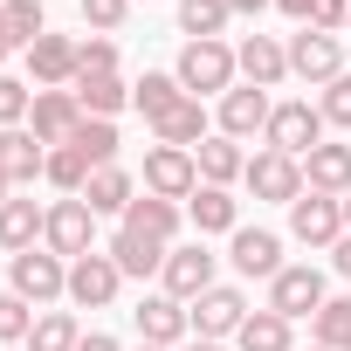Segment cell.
I'll return each mask as SVG.
<instances>
[{
  "label": "cell",
  "instance_id": "cell-25",
  "mask_svg": "<svg viewBox=\"0 0 351 351\" xmlns=\"http://www.w3.org/2000/svg\"><path fill=\"white\" fill-rule=\"evenodd\" d=\"M42 228H49V214H42L35 200H8V207H0V248H14V255H28Z\"/></svg>",
  "mask_w": 351,
  "mask_h": 351
},
{
  "label": "cell",
  "instance_id": "cell-21",
  "mask_svg": "<svg viewBox=\"0 0 351 351\" xmlns=\"http://www.w3.org/2000/svg\"><path fill=\"white\" fill-rule=\"evenodd\" d=\"M76 200H83L90 214H124V207L138 200V186H131V172H124V165H97V172H90V186H83Z\"/></svg>",
  "mask_w": 351,
  "mask_h": 351
},
{
  "label": "cell",
  "instance_id": "cell-44",
  "mask_svg": "<svg viewBox=\"0 0 351 351\" xmlns=\"http://www.w3.org/2000/svg\"><path fill=\"white\" fill-rule=\"evenodd\" d=\"M76 351H117V337H104V330H90V337H83Z\"/></svg>",
  "mask_w": 351,
  "mask_h": 351
},
{
  "label": "cell",
  "instance_id": "cell-38",
  "mask_svg": "<svg viewBox=\"0 0 351 351\" xmlns=\"http://www.w3.org/2000/svg\"><path fill=\"white\" fill-rule=\"evenodd\" d=\"M28 330H35V310L21 296H0V344H21Z\"/></svg>",
  "mask_w": 351,
  "mask_h": 351
},
{
  "label": "cell",
  "instance_id": "cell-48",
  "mask_svg": "<svg viewBox=\"0 0 351 351\" xmlns=\"http://www.w3.org/2000/svg\"><path fill=\"white\" fill-rule=\"evenodd\" d=\"M14 56V42H8V21H0V62H8Z\"/></svg>",
  "mask_w": 351,
  "mask_h": 351
},
{
  "label": "cell",
  "instance_id": "cell-54",
  "mask_svg": "<svg viewBox=\"0 0 351 351\" xmlns=\"http://www.w3.org/2000/svg\"><path fill=\"white\" fill-rule=\"evenodd\" d=\"M344 351H351V344H344Z\"/></svg>",
  "mask_w": 351,
  "mask_h": 351
},
{
  "label": "cell",
  "instance_id": "cell-37",
  "mask_svg": "<svg viewBox=\"0 0 351 351\" xmlns=\"http://www.w3.org/2000/svg\"><path fill=\"white\" fill-rule=\"evenodd\" d=\"M28 110H35V90H28V83H14V76H0V131H14Z\"/></svg>",
  "mask_w": 351,
  "mask_h": 351
},
{
  "label": "cell",
  "instance_id": "cell-13",
  "mask_svg": "<svg viewBox=\"0 0 351 351\" xmlns=\"http://www.w3.org/2000/svg\"><path fill=\"white\" fill-rule=\"evenodd\" d=\"M28 69H35L42 90H62V83H76V69H83V42H69V35H42V42L28 49Z\"/></svg>",
  "mask_w": 351,
  "mask_h": 351
},
{
  "label": "cell",
  "instance_id": "cell-29",
  "mask_svg": "<svg viewBox=\"0 0 351 351\" xmlns=\"http://www.w3.org/2000/svg\"><path fill=\"white\" fill-rule=\"evenodd\" d=\"M76 104H83V117H117V110L131 104V90H124L117 76H83V83H76Z\"/></svg>",
  "mask_w": 351,
  "mask_h": 351
},
{
  "label": "cell",
  "instance_id": "cell-42",
  "mask_svg": "<svg viewBox=\"0 0 351 351\" xmlns=\"http://www.w3.org/2000/svg\"><path fill=\"white\" fill-rule=\"evenodd\" d=\"M310 28H317V35H337V28H351V0H317Z\"/></svg>",
  "mask_w": 351,
  "mask_h": 351
},
{
  "label": "cell",
  "instance_id": "cell-16",
  "mask_svg": "<svg viewBox=\"0 0 351 351\" xmlns=\"http://www.w3.org/2000/svg\"><path fill=\"white\" fill-rule=\"evenodd\" d=\"M269 110H276V104H269V90H255V83H248V90H228V97H221V138H234V145H241V138L269 131Z\"/></svg>",
  "mask_w": 351,
  "mask_h": 351
},
{
  "label": "cell",
  "instance_id": "cell-53",
  "mask_svg": "<svg viewBox=\"0 0 351 351\" xmlns=\"http://www.w3.org/2000/svg\"><path fill=\"white\" fill-rule=\"evenodd\" d=\"M0 8H8V0H0Z\"/></svg>",
  "mask_w": 351,
  "mask_h": 351
},
{
  "label": "cell",
  "instance_id": "cell-40",
  "mask_svg": "<svg viewBox=\"0 0 351 351\" xmlns=\"http://www.w3.org/2000/svg\"><path fill=\"white\" fill-rule=\"evenodd\" d=\"M317 110H324V124H344V131H351V76L324 83V104H317Z\"/></svg>",
  "mask_w": 351,
  "mask_h": 351
},
{
  "label": "cell",
  "instance_id": "cell-46",
  "mask_svg": "<svg viewBox=\"0 0 351 351\" xmlns=\"http://www.w3.org/2000/svg\"><path fill=\"white\" fill-rule=\"evenodd\" d=\"M234 14H262V8H276V0H228Z\"/></svg>",
  "mask_w": 351,
  "mask_h": 351
},
{
  "label": "cell",
  "instance_id": "cell-35",
  "mask_svg": "<svg viewBox=\"0 0 351 351\" xmlns=\"http://www.w3.org/2000/svg\"><path fill=\"white\" fill-rule=\"evenodd\" d=\"M69 145H76L90 165H117V124H110V117H83V131H76Z\"/></svg>",
  "mask_w": 351,
  "mask_h": 351
},
{
  "label": "cell",
  "instance_id": "cell-28",
  "mask_svg": "<svg viewBox=\"0 0 351 351\" xmlns=\"http://www.w3.org/2000/svg\"><path fill=\"white\" fill-rule=\"evenodd\" d=\"M234 344H241V351H289V317H276V310H248V324L234 330Z\"/></svg>",
  "mask_w": 351,
  "mask_h": 351
},
{
  "label": "cell",
  "instance_id": "cell-49",
  "mask_svg": "<svg viewBox=\"0 0 351 351\" xmlns=\"http://www.w3.org/2000/svg\"><path fill=\"white\" fill-rule=\"evenodd\" d=\"M186 351H221V344H214V337H193V344H186Z\"/></svg>",
  "mask_w": 351,
  "mask_h": 351
},
{
  "label": "cell",
  "instance_id": "cell-15",
  "mask_svg": "<svg viewBox=\"0 0 351 351\" xmlns=\"http://www.w3.org/2000/svg\"><path fill=\"white\" fill-rule=\"evenodd\" d=\"M0 172H8L14 186H35L42 172H49V152H42V138H35L28 124H14V131H0Z\"/></svg>",
  "mask_w": 351,
  "mask_h": 351
},
{
  "label": "cell",
  "instance_id": "cell-51",
  "mask_svg": "<svg viewBox=\"0 0 351 351\" xmlns=\"http://www.w3.org/2000/svg\"><path fill=\"white\" fill-rule=\"evenodd\" d=\"M138 351H165V344H138Z\"/></svg>",
  "mask_w": 351,
  "mask_h": 351
},
{
  "label": "cell",
  "instance_id": "cell-34",
  "mask_svg": "<svg viewBox=\"0 0 351 351\" xmlns=\"http://www.w3.org/2000/svg\"><path fill=\"white\" fill-rule=\"evenodd\" d=\"M0 21H8V42H14V49H35V42L49 35L42 0H8V8H0Z\"/></svg>",
  "mask_w": 351,
  "mask_h": 351
},
{
  "label": "cell",
  "instance_id": "cell-27",
  "mask_svg": "<svg viewBox=\"0 0 351 351\" xmlns=\"http://www.w3.org/2000/svg\"><path fill=\"white\" fill-rule=\"evenodd\" d=\"M152 131H158V145H180V152H193V145L207 138V110H200V97H186L180 110H165Z\"/></svg>",
  "mask_w": 351,
  "mask_h": 351
},
{
  "label": "cell",
  "instance_id": "cell-9",
  "mask_svg": "<svg viewBox=\"0 0 351 351\" xmlns=\"http://www.w3.org/2000/svg\"><path fill=\"white\" fill-rule=\"evenodd\" d=\"M241 180L255 186V200H303V158H282V152H255Z\"/></svg>",
  "mask_w": 351,
  "mask_h": 351
},
{
  "label": "cell",
  "instance_id": "cell-1",
  "mask_svg": "<svg viewBox=\"0 0 351 351\" xmlns=\"http://www.w3.org/2000/svg\"><path fill=\"white\" fill-rule=\"evenodd\" d=\"M172 76H180V90H186V97H207V90H221V97H228V83H234V49H228V42H186V49H180V69H172Z\"/></svg>",
  "mask_w": 351,
  "mask_h": 351
},
{
  "label": "cell",
  "instance_id": "cell-30",
  "mask_svg": "<svg viewBox=\"0 0 351 351\" xmlns=\"http://www.w3.org/2000/svg\"><path fill=\"white\" fill-rule=\"evenodd\" d=\"M76 344H83V330H76L69 310H42L35 330H28V351H76Z\"/></svg>",
  "mask_w": 351,
  "mask_h": 351
},
{
  "label": "cell",
  "instance_id": "cell-14",
  "mask_svg": "<svg viewBox=\"0 0 351 351\" xmlns=\"http://www.w3.org/2000/svg\"><path fill=\"white\" fill-rule=\"evenodd\" d=\"M117 282H124V269H117L110 255H83V262H69V303H83V310H104V303L117 296Z\"/></svg>",
  "mask_w": 351,
  "mask_h": 351
},
{
  "label": "cell",
  "instance_id": "cell-20",
  "mask_svg": "<svg viewBox=\"0 0 351 351\" xmlns=\"http://www.w3.org/2000/svg\"><path fill=\"white\" fill-rule=\"evenodd\" d=\"M131 317H138V337H145V344H180V337L193 330V324H186V303H172V296H145Z\"/></svg>",
  "mask_w": 351,
  "mask_h": 351
},
{
  "label": "cell",
  "instance_id": "cell-31",
  "mask_svg": "<svg viewBox=\"0 0 351 351\" xmlns=\"http://www.w3.org/2000/svg\"><path fill=\"white\" fill-rule=\"evenodd\" d=\"M90 172H97V165H90L76 145H56V152H49V172H42V180H49V186H62V193L76 200V193L90 186Z\"/></svg>",
  "mask_w": 351,
  "mask_h": 351
},
{
  "label": "cell",
  "instance_id": "cell-26",
  "mask_svg": "<svg viewBox=\"0 0 351 351\" xmlns=\"http://www.w3.org/2000/svg\"><path fill=\"white\" fill-rule=\"evenodd\" d=\"M186 214H193L200 234H234V193H228V186H193Z\"/></svg>",
  "mask_w": 351,
  "mask_h": 351
},
{
  "label": "cell",
  "instance_id": "cell-7",
  "mask_svg": "<svg viewBox=\"0 0 351 351\" xmlns=\"http://www.w3.org/2000/svg\"><path fill=\"white\" fill-rule=\"evenodd\" d=\"M324 303H330V296H324V276H317L310 262H296V269H282V276L269 282V310L289 317V324H296V317H317Z\"/></svg>",
  "mask_w": 351,
  "mask_h": 351
},
{
  "label": "cell",
  "instance_id": "cell-33",
  "mask_svg": "<svg viewBox=\"0 0 351 351\" xmlns=\"http://www.w3.org/2000/svg\"><path fill=\"white\" fill-rule=\"evenodd\" d=\"M131 104L145 110V124H158L165 110H180V104H186V90H180V76H145V83L131 90Z\"/></svg>",
  "mask_w": 351,
  "mask_h": 351
},
{
  "label": "cell",
  "instance_id": "cell-18",
  "mask_svg": "<svg viewBox=\"0 0 351 351\" xmlns=\"http://www.w3.org/2000/svg\"><path fill=\"white\" fill-rule=\"evenodd\" d=\"M234 69H241L255 90H269V83H282V76H289V49H282V42H269V35H248V42L234 49Z\"/></svg>",
  "mask_w": 351,
  "mask_h": 351
},
{
  "label": "cell",
  "instance_id": "cell-6",
  "mask_svg": "<svg viewBox=\"0 0 351 351\" xmlns=\"http://www.w3.org/2000/svg\"><path fill=\"white\" fill-rule=\"evenodd\" d=\"M14 296L21 303H56V296H69V269H62V255H42V248H28V255H14Z\"/></svg>",
  "mask_w": 351,
  "mask_h": 351
},
{
  "label": "cell",
  "instance_id": "cell-36",
  "mask_svg": "<svg viewBox=\"0 0 351 351\" xmlns=\"http://www.w3.org/2000/svg\"><path fill=\"white\" fill-rule=\"evenodd\" d=\"M317 344H324V351H344V344H351V296H330V303L317 310Z\"/></svg>",
  "mask_w": 351,
  "mask_h": 351
},
{
  "label": "cell",
  "instance_id": "cell-43",
  "mask_svg": "<svg viewBox=\"0 0 351 351\" xmlns=\"http://www.w3.org/2000/svg\"><path fill=\"white\" fill-rule=\"evenodd\" d=\"M276 8H282L289 21H303V28H310V14H317V0H276Z\"/></svg>",
  "mask_w": 351,
  "mask_h": 351
},
{
  "label": "cell",
  "instance_id": "cell-47",
  "mask_svg": "<svg viewBox=\"0 0 351 351\" xmlns=\"http://www.w3.org/2000/svg\"><path fill=\"white\" fill-rule=\"evenodd\" d=\"M14 200V180H8V172H0V207H8Z\"/></svg>",
  "mask_w": 351,
  "mask_h": 351
},
{
  "label": "cell",
  "instance_id": "cell-5",
  "mask_svg": "<svg viewBox=\"0 0 351 351\" xmlns=\"http://www.w3.org/2000/svg\"><path fill=\"white\" fill-rule=\"evenodd\" d=\"M90 234H97V214H90L83 200H56V207H49V228H42L49 255L83 262V255H97V248H90Z\"/></svg>",
  "mask_w": 351,
  "mask_h": 351
},
{
  "label": "cell",
  "instance_id": "cell-3",
  "mask_svg": "<svg viewBox=\"0 0 351 351\" xmlns=\"http://www.w3.org/2000/svg\"><path fill=\"white\" fill-rule=\"evenodd\" d=\"M289 234H296L303 248H337V241H344V200H330V193L289 200Z\"/></svg>",
  "mask_w": 351,
  "mask_h": 351
},
{
  "label": "cell",
  "instance_id": "cell-19",
  "mask_svg": "<svg viewBox=\"0 0 351 351\" xmlns=\"http://www.w3.org/2000/svg\"><path fill=\"white\" fill-rule=\"evenodd\" d=\"M228 255H234L241 276H269V282L282 276V241H276L269 228H234V248H228Z\"/></svg>",
  "mask_w": 351,
  "mask_h": 351
},
{
  "label": "cell",
  "instance_id": "cell-45",
  "mask_svg": "<svg viewBox=\"0 0 351 351\" xmlns=\"http://www.w3.org/2000/svg\"><path fill=\"white\" fill-rule=\"evenodd\" d=\"M337 276H344V282H351V234H344V241H337Z\"/></svg>",
  "mask_w": 351,
  "mask_h": 351
},
{
  "label": "cell",
  "instance_id": "cell-17",
  "mask_svg": "<svg viewBox=\"0 0 351 351\" xmlns=\"http://www.w3.org/2000/svg\"><path fill=\"white\" fill-rule=\"evenodd\" d=\"M303 193H330V200L351 193V145H317L303 158Z\"/></svg>",
  "mask_w": 351,
  "mask_h": 351
},
{
  "label": "cell",
  "instance_id": "cell-23",
  "mask_svg": "<svg viewBox=\"0 0 351 351\" xmlns=\"http://www.w3.org/2000/svg\"><path fill=\"white\" fill-rule=\"evenodd\" d=\"M193 165H200L207 186H228V180H241V172H248V158H241L234 138H200V145H193Z\"/></svg>",
  "mask_w": 351,
  "mask_h": 351
},
{
  "label": "cell",
  "instance_id": "cell-41",
  "mask_svg": "<svg viewBox=\"0 0 351 351\" xmlns=\"http://www.w3.org/2000/svg\"><path fill=\"white\" fill-rule=\"evenodd\" d=\"M124 14H131V0H83V21H90V28H104V35H110V28H124Z\"/></svg>",
  "mask_w": 351,
  "mask_h": 351
},
{
  "label": "cell",
  "instance_id": "cell-55",
  "mask_svg": "<svg viewBox=\"0 0 351 351\" xmlns=\"http://www.w3.org/2000/svg\"><path fill=\"white\" fill-rule=\"evenodd\" d=\"M8 351H14V344H8Z\"/></svg>",
  "mask_w": 351,
  "mask_h": 351
},
{
  "label": "cell",
  "instance_id": "cell-12",
  "mask_svg": "<svg viewBox=\"0 0 351 351\" xmlns=\"http://www.w3.org/2000/svg\"><path fill=\"white\" fill-rule=\"evenodd\" d=\"M35 138L42 145H69L76 131H83V104H76V90H35Z\"/></svg>",
  "mask_w": 351,
  "mask_h": 351
},
{
  "label": "cell",
  "instance_id": "cell-4",
  "mask_svg": "<svg viewBox=\"0 0 351 351\" xmlns=\"http://www.w3.org/2000/svg\"><path fill=\"white\" fill-rule=\"evenodd\" d=\"M193 186H200L193 152H180V145H152V152H145V193H158V200H193Z\"/></svg>",
  "mask_w": 351,
  "mask_h": 351
},
{
  "label": "cell",
  "instance_id": "cell-52",
  "mask_svg": "<svg viewBox=\"0 0 351 351\" xmlns=\"http://www.w3.org/2000/svg\"><path fill=\"white\" fill-rule=\"evenodd\" d=\"M310 351H324V344H310Z\"/></svg>",
  "mask_w": 351,
  "mask_h": 351
},
{
  "label": "cell",
  "instance_id": "cell-2",
  "mask_svg": "<svg viewBox=\"0 0 351 351\" xmlns=\"http://www.w3.org/2000/svg\"><path fill=\"white\" fill-rule=\"evenodd\" d=\"M262 138H269V152H282V158H310V152L324 145V110H310V104H276Z\"/></svg>",
  "mask_w": 351,
  "mask_h": 351
},
{
  "label": "cell",
  "instance_id": "cell-11",
  "mask_svg": "<svg viewBox=\"0 0 351 351\" xmlns=\"http://www.w3.org/2000/svg\"><path fill=\"white\" fill-rule=\"evenodd\" d=\"M158 276H165V296H172V303H193V296L214 289V255H207L200 241H193V248H172Z\"/></svg>",
  "mask_w": 351,
  "mask_h": 351
},
{
  "label": "cell",
  "instance_id": "cell-32",
  "mask_svg": "<svg viewBox=\"0 0 351 351\" xmlns=\"http://www.w3.org/2000/svg\"><path fill=\"white\" fill-rule=\"evenodd\" d=\"M228 0H180V28L193 35V42H221V28H228Z\"/></svg>",
  "mask_w": 351,
  "mask_h": 351
},
{
  "label": "cell",
  "instance_id": "cell-22",
  "mask_svg": "<svg viewBox=\"0 0 351 351\" xmlns=\"http://www.w3.org/2000/svg\"><path fill=\"white\" fill-rule=\"evenodd\" d=\"M104 255H110V262H117L124 276H158L172 248H165V241H152V234H131V228H117V241H110Z\"/></svg>",
  "mask_w": 351,
  "mask_h": 351
},
{
  "label": "cell",
  "instance_id": "cell-39",
  "mask_svg": "<svg viewBox=\"0 0 351 351\" xmlns=\"http://www.w3.org/2000/svg\"><path fill=\"white\" fill-rule=\"evenodd\" d=\"M83 76H117V42H110V35L83 42V69H76V83H83Z\"/></svg>",
  "mask_w": 351,
  "mask_h": 351
},
{
  "label": "cell",
  "instance_id": "cell-10",
  "mask_svg": "<svg viewBox=\"0 0 351 351\" xmlns=\"http://www.w3.org/2000/svg\"><path fill=\"white\" fill-rule=\"evenodd\" d=\"M289 76H303V83H337V76H344V49H337V35L303 28V35L289 42Z\"/></svg>",
  "mask_w": 351,
  "mask_h": 351
},
{
  "label": "cell",
  "instance_id": "cell-50",
  "mask_svg": "<svg viewBox=\"0 0 351 351\" xmlns=\"http://www.w3.org/2000/svg\"><path fill=\"white\" fill-rule=\"evenodd\" d=\"M344 234H351V193H344Z\"/></svg>",
  "mask_w": 351,
  "mask_h": 351
},
{
  "label": "cell",
  "instance_id": "cell-8",
  "mask_svg": "<svg viewBox=\"0 0 351 351\" xmlns=\"http://www.w3.org/2000/svg\"><path fill=\"white\" fill-rule=\"evenodd\" d=\"M186 324H193L200 337H214V344H221V337H234V330L248 324V296H241V289H228V282H214L207 296H193Z\"/></svg>",
  "mask_w": 351,
  "mask_h": 351
},
{
  "label": "cell",
  "instance_id": "cell-24",
  "mask_svg": "<svg viewBox=\"0 0 351 351\" xmlns=\"http://www.w3.org/2000/svg\"><path fill=\"white\" fill-rule=\"evenodd\" d=\"M124 228H131V234H152V241H172V234H180V200L145 193V200L124 207Z\"/></svg>",
  "mask_w": 351,
  "mask_h": 351
}]
</instances>
